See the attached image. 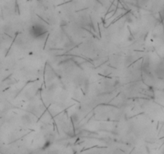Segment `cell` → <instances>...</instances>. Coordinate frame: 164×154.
Masks as SVG:
<instances>
[{"instance_id":"obj_1","label":"cell","mask_w":164,"mask_h":154,"mask_svg":"<svg viewBox=\"0 0 164 154\" xmlns=\"http://www.w3.org/2000/svg\"><path fill=\"white\" fill-rule=\"evenodd\" d=\"M47 32H48V29L46 28V27L44 24H40V23L33 24L29 29L30 35L35 39H40L42 36H44Z\"/></svg>"}]
</instances>
